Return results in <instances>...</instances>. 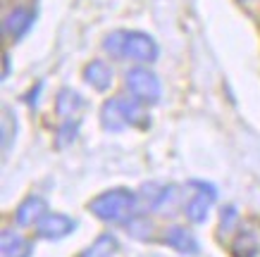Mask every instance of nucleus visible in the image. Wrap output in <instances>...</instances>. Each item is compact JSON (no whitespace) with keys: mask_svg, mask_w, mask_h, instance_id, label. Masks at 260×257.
<instances>
[{"mask_svg":"<svg viewBox=\"0 0 260 257\" xmlns=\"http://www.w3.org/2000/svg\"><path fill=\"white\" fill-rule=\"evenodd\" d=\"M139 193L132 191V188L117 186V188H108L98 193L86 205L88 212L98 217L101 222H108V224H124L129 217L136 214V207H139Z\"/></svg>","mask_w":260,"mask_h":257,"instance_id":"obj_1","label":"nucleus"},{"mask_svg":"<svg viewBox=\"0 0 260 257\" xmlns=\"http://www.w3.org/2000/svg\"><path fill=\"white\" fill-rule=\"evenodd\" d=\"M124 86L129 95H134L136 100L143 105H155L162 98V84L155 71L146 69V67H132L124 74Z\"/></svg>","mask_w":260,"mask_h":257,"instance_id":"obj_2","label":"nucleus"},{"mask_svg":"<svg viewBox=\"0 0 260 257\" xmlns=\"http://www.w3.org/2000/svg\"><path fill=\"white\" fill-rule=\"evenodd\" d=\"M77 231V222L62 212H46L36 224V236L43 241H60Z\"/></svg>","mask_w":260,"mask_h":257,"instance_id":"obj_3","label":"nucleus"},{"mask_svg":"<svg viewBox=\"0 0 260 257\" xmlns=\"http://www.w3.org/2000/svg\"><path fill=\"white\" fill-rule=\"evenodd\" d=\"M160 55V48L153 36L143 31H129L126 33V48L124 57L132 62H155Z\"/></svg>","mask_w":260,"mask_h":257,"instance_id":"obj_4","label":"nucleus"},{"mask_svg":"<svg viewBox=\"0 0 260 257\" xmlns=\"http://www.w3.org/2000/svg\"><path fill=\"white\" fill-rule=\"evenodd\" d=\"M36 22V10L26 5H17L3 17V36L8 41H19Z\"/></svg>","mask_w":260,"mask_h":257,"instance_id":"obj_5","label":"nucleus"},{"mask_svg":"<svg viewBox=\"0 0 260 257\" xmlns=\"http://www.w3.org/2000/svg\"><path fill=\"white\" fill-rule=\"evenodd\" d=\"M191 186L198 188V193L186 203L184 212H186V217H189L191 224H203L205 217H208V212H210V205H213L215 198H217V191H215L210 183H205V181H191Z\"/></svg>","mask_w":260,"mask_h":257,"instance_id":"obj_6","label":"nucleus"},{"mask_svg":"<svg viewBox=\"0 0 260 257\" xmlns=\"http://www.w3.org/2000/svg\"><path fill=\"white\" fill-rule=\"evenodd\" d=\"M174 195H177V186L172 183H158V181H150V183H143L139 188V200L146 210L155 212L162 210L167 203H172Z\"/></svg>","mask_w":260,"mask_h":257,"instance_id":"obj_7","label":"nucleus"},{"mask_svg":"<svg viewBox=\"0 0 260 257\" xmlns=\"http://www.w3.org/2000/svg\"><path fill=\"white\" fill-rule=\"evenodd\" d=\"M46 212H48L46 198H41V195H29V198H24L22 205L17 207V212H15V224L22 226V229L36 226Z\"/></svg>","mask_w":260,"mask_h":257,"instance_id":"obj_8","label":"nucleus"},{"mask_svg":"<svg viewBox=\"0 0 260 257\" xmlns=\"http://www.w3.org/2000/svg\"><path fill=\"white\" fill-rule=\"evenodd\" d=\"M162 243H165L167 248H172V250H177V252H181V255H196V252H198L196 236L191 234L186 226H181V224L170 226V229L165 231Z\"/></svg>","mask_w":260,"mask_h":257,"instance_id":"obj_9","label":"nucleus"},{"mask_svg":"<svg viewBox=\"0 0 260 257\" xmlns=\"http://www.w3.org/2000/svg\"><path fill=\"white\" fill-rule=\"evenodd\" d=\"M34 243L12 229H3L0 236V257H31Z\"/></svg>","mask_w":260,"mask_h":257,"instance_id":"obj_10","label":"nucleus"},{"mask_svg":"<svg viewBox=\"0 0 260 257\" xmlns=\"http://www.w3.org/2000/svg\"><path fill=\"white\" fill-rule=\"evenodd\" d=\"M101 124L105 131H110V133H119L129 126L126 124V117H124V109H122V98H110V100L103 102Z\"/></svg>","mask_w":260,"mask_h":257,"instance_id":"obj_11","label":"nucleus"},{"mask_svg":"<svg viewBox=\"0 0 260 257\" xmlns=\"http://www.w3.org/2000/svg\"><path fill=\"white\" fill-rule=\"evenodd\" d=\"M81 77L88 86H93L95 91H108L112 86V67L105 60H91L84 67Z\"/></svg>","mask_w":260,"mask_h":257,"instance_id":"obj_12","label":"nucleus"},{"mask_svg":"<svg viewBox=\"0 0 260 257\" xmlns=\"http://www.w3.org/2000/svg\"><path fill=\"white\" fill-rule=\"evenodd\" d=\"M81 109H84V98H81L74 88H70V86L60 88V93H57V98H55L57 115L64 119H70V117H74L77 112H81Z\"/></svg>","mask_w":260,"mask_h":257,"instance_id":"obj_13","label":"nucleus"},{"mask_svg":"<svg viewBox=\"0 0 260 257\" xmlns=\"http://www.w3.org/2000/svg\"><path fill=\"white\" fill-rule=\"evenodd\" d=\"M117 250H119L117 236L110 234V231H105V234H101L93 243H88L77 257H112Z\"/></svg>","mask_w":260,"mask_h":257,"instance_id":"obj_14","label":"nucleus"},{"mask_svg":"<svg viewBox=\"0 0 260 257\" xmlns=\"http://www.w3.org/2000/svg\"><path fill=\"white\" fill-rule=\"evenodd\" d=\"M232 257H255L260 252V241L253 231H237V236L229 243Z\"/></svg>","mask_w":260,"mask_h":257,"instance_id":"obj_15","label":"nucleus"},{"mask_svg":"<svg viewBox=\"0 0 260 257\" xmlns=\"http://www.w3.org/2000/svg\"><path fill=\"white\" fill-rule=\"evenodd\" d=\"M148 105H143L141 100H136L134 95L132 98H122V109H124V117L129 126H139V129H148L150 126V117L146 112Z\"/></svg>","mask_w":260,"mask_h":257,"instance_id":"obj_16","label":"nucleus"},{"mask_svg":"<svg viewBox=\"0 0 260 257\" xmlns=\"http://www.w3.org/2000/svg\"><path fill=\"white\" fill-rule=\"evenodd\" d=\"M79 129H81V122L77 117H70L64 119L62 124L57 126V133H55V148H67V145H72L74 140H77V136H79Z\"/></svg>","mask_w":260,"mask_h":257,"instance_id":"obj_17","label":"nucleus"},{"mask_svg":"<svg viewBox=\"0 0 260 257\" xmlns=\"http://www.w3.org/2000/svg\"><path fill=\"white\" fill-rule=\"evenodd\" d=\"M124 229L136 241H148L150 234H153V222L146 214H134V217H129L124 222Z\"/></svg>","mask_w":260,"mask_h":257,"instance_id":"obj_18","label":"nucleus"},{"mask_svg":"<svg viewBox=\"0 0 260 257\" xmlns=\"http://www.w3.org/2000/svg\"><path fill=\"white\" fill-rule=\"evenodd\" d=\"M126 33L129 31H110L105 39H103V50L119 60V57H124V48H126Z\"/></svg>","mask_w":260,"mask_h":257,"instance_id":"obj_19","label":"nucleus"},{"mask_svg":"<svg viewBox=\"0 0 260 257\" xmlns=\"http://www.w3.org/2000/svg\"><path fill=\"white\" fill-rule=\"evenodd\" d=\"M239 224V210L234 205H224L220 210V224H217V234H234Z\"/></svg>","mask_w":260,"mask_h":257,"instance_id":"obj_20","label":"nucleus"},{"mask_svg":"<svg viewBox=\"0 0 260 257\" xmlns=\"http://www.w3.org/2000/svg\"><path fill=\"white\" fill-rule=\"evenodd\" d=\"M41 91H43V81H39V84L34 86L31 91H29V93L24 95V100H26V105H29V107H34V105H39V95H41Z\"/></svg>","mask_w":260,"mask_h":257,"instance_id":"obj_21","label":"nucleus"},{"mask_svg":"<svg viewBox=\"0 0 260 257\" xmlns=\"http://www.w3.org/2000/svg\"><path fill=\"white\" fill-rule=\"evenodd\" d=\"M10 64H12V60H10V53H5V57H3V79L10 77Z\"/></svg>","mask_w":260,"mask_h":257,"instance_id":"obj_22","label":"nucleus"},{"mask_svg":"<svg viewBox=\"0 0 260 257\" xmlns=\"http://www.w3.org/2000/svg\"><path fill=\"white\" fill-rule=\"evenodd\" d=\"M241 3H248V0H241Z\"/></svg>","mask_w":260,"mask_h":257,"instance_id":"obj_23","label":"nucleus"}]
</instances>
